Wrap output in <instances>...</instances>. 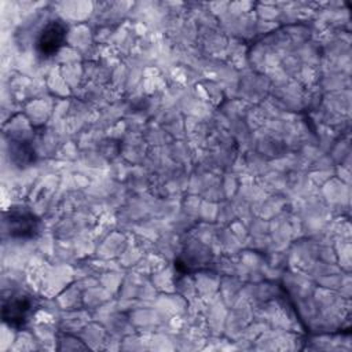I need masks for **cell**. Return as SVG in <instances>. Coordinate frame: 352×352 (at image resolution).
<instances>
[{
    "mask_svg": "<svg viewBox=\"0 0 352 352\" xmlns=\"http://www.w3.org/2000/svg\"><path fill=\"white\" fill-rule=\"evenodd\" d=\"M34 298L28 293L14 292L3 300V320L14 329H22L33 314Z\"/></svg>",
    "mask_w": 352,
    "mask_h": 352,
    "instance_id": "7a4b0ae2",
    "label": "cell"
},
{
    "mask_svg": "<svg viewBox=\"0 0 352 352\" xmlns=\"http://www.w3.org/2000/svg\"><path fill=\"white\" fill-rule=\"evenodd\" d=\"M4 228L12 239L30 241L41 232V221L29 208L14 205L4 213Z\"/></svg>",
    "mask_w": 352,
    "mask_h": 352,
    "instance_id": "6da1fadb",
    "label": "cell"
},
{
    "mask_svg": "<svg viewBox=\"0 0 352 352\" xmlns=\"http://www.w3.org/2000/svg\"><path fill=\"white\" fill-rule=\"evenodd\" d=\"M67 25L60 19H52L47 22L37 34L36 51L41 58H50L55 55L66 43Z\"/></svg>",
    "mask_w": 352,
    "mask_h": 352,
    "instance_id": "3957f363",
    "label": "cell"
}]
</instances>
